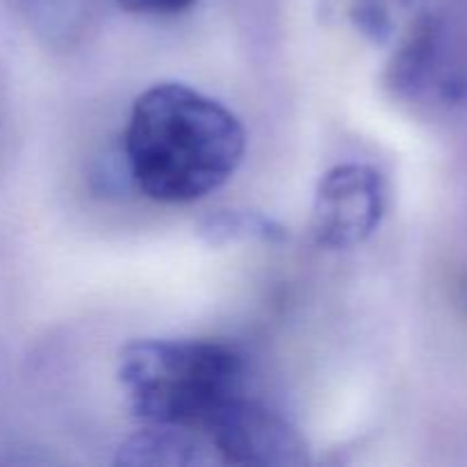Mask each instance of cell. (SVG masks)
<instances>
[{"label":"cell","mask_w":467,"mask_h":467,"mask_svg":"<svg viewBox=\"0 0 467 467\" xmlns=\"http://www.w3.org/2000/svg\"><path fill=\"white\" fill-rule=\"evenodd\" d=\"M244 150L240 119L182 82H158L137 96L123 132L132 182L158 203H192L219 190Z\"/></svg>","instance_id":"6da1fadb"},{"label":"cell","mask_w":467,"mask_h":467,"mask_svg":"<svg viewBox=\"0 0 467 467\" xmlns=\"http://www.w3.org/2000/svg\"><path fill=\"white\" fill-rule=\"evenodd\" d=\"M119 383L149 427L201 431L244 395V358L219 340H137L121 351Z\"/></svg>","instance_id":"7a4b0ae2"},{"label":"cell","mask_w":467,"mask_h":467,"mask_svg":"<svg viewBox=\"0 0 467 467\" xmlns=\"http://www.w3.org/2000/svg\"><path fill=\"white\" fill-rule=\"evenodd\" d=\"M386 210V182L368 164H340L319 181L310 233L322 249L358 246L377 231Z\"/></svg>","instance_id":"3957f363"},{"label":"cell","mask_w":467,"mask_h":467,"mask_svg":"<svg viewBox=\"0 0 467 467\" xmlns=\"http://www.w3.org/2000/svg\"><path fill=\"white\" fill-rule=\"evenodd\" d=\"M213 450L231 465H301L306 442L287 420L244 395L223 406L203 429Z\"/></svg>","instance_id":"277c9868"},{"label":"cell","mask_w":467,"mask_h":467,"mask_svg":"<svg viewBox=\"0 0 467 467\" xmlns=\"http://www.w3.org/2000/svg\"><path fill=\"white\" fill-rule=\"evenodd\" d=\"M442 44V23L431 14H424L410 26L388 68V85L395 94L415 99L431 87L441 73Z\"/></svg>","instance_id":"5b68a950"},{"label":"cell","mask_w":467,"mask_h":467,"mask_svg":"<svg viewBox=\"0 0 467 467\" xmlns=\"http://www.w3.org/2000/svg\"><path fill=\"white\" fill-rule=\"evenodd\" d=\"M201 447L185 429L149 427L128 441L119 451V463L126 465H190L199 461Z\"/></svg>","instance_id":"8992f818"},{"label":"cell","mask_w":467,"mask_h":467,"mask_svg":"<svg viewBox=\"0 0 467 467\" xmlns=\"http://www.w3.org/2000/svg\"><path fill=\"white\" fill-rule=\"evenodd\" d=\"M196 233L201 240L213 246L233 244V242H281L285 240V228L265 214L254 213V210H219V213L208 214L201 219Z\"/></svg>","instance_id":"52a82bcc"},{"label":"cell","mask_w":467,"mask_h":467,"mask_svg":"<svg viewBox=\"0 0 467 467\" xmlns=\"http://www.w3.org/2000/svg\"><path fill=\"white\" fill-rule=\"evenodd\" d=\"M415 0H347V14L368 39L386 44Z\"/></svg>","instance_id":"ba28073f"},{"label":"cell","mask_w":467,"mask_h":467,"mask_svg":"<svg viewBox=\"0 0 467 467\" xmlns=\"http://www.w3.org/2000/svg\"><path fill=\"white\" fill-rule=\"evenodd\" d=\"M196 0H119L123 9L146 16H171L190 9Z\"/></svg>","instance_id":"9c48e42d"}]
</instances>
